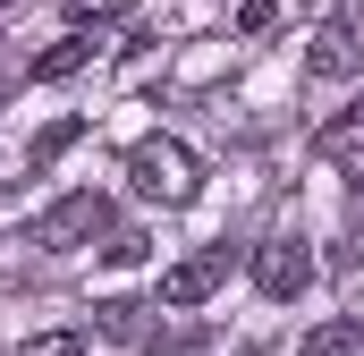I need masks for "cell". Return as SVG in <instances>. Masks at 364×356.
<instances>
[{"instance_id": "obj_1", "label": "cell", "mask_w": 364, "mask_h": 356, "mask_svg": "<svg viewBox=\"0 0 364 356\" xmlns=\"http://www.w3.org/2000/svg\"><path fill=\"white\" fill-rule=\"evenodd\" d=\"M127 178H136L144 204H170V212L203 195V170H195V153H186L178 136H144V145L127 153Z\"/></svg>"}, {"instance_id": "obj_2", "label": "cell", "mask_w": 364, "mask_h": 356, "mask_svg": "<svg viewBox=\"0 0 364 356\" xmlns=\"http://www.w3.org/2000/svg\"><path fill=\"white\" fill-rule=\"evenodd\" d=\"M102 229H110V204H102L93 187H77V195H60L51 212H34V229H26V238H34V246H51V255H68V246H93Z\"/></svg>"}, {"instance_id": "obj_3", "label": "cell", "mask_w": 364, "mask_h": 356, "mask_svg": "<svg viewBox=\"0 0 364 356\" xmlns=\"http://www.w3.org/2000/svg\"><path fill=\"white\" fill-rule=\"evenodd\" d=\"M305 280H314V255H305V238H263L255 246V288L263 297H305Z\"/></svg>"}, {"instance_id": "obj_4", "label": "cell", "mask_w": 364, "mask_h": 356, "mask_svg": "<svg viewBox=\"0 0 364 356\" xmlns=\"http://www.w3.org/2000/svg\"><path fill=\"white\" fill-rule=\"evenodd\" d=\"M220 280H229V246H203V255H186V263L161 271V305H203Z\"/></svg>"}, {"instance_id": "obj_5", "label": "cell", "mask_w": 364, "mask_h": 356, "mask_svg": "<svg viewBox=\"0 0 364 356\" xmlns=\"http://www.w3.org/2000/svg\"><path fill=\"white\" fill-rule=\"evenodd\" d=\"M305 68H314V77H356V68H364V26H356V17H331V26L314 34Z\"/></svg>"}, {"instance_id": "obj_6", "label": "cell", "mask_w": 364, "mask_h": 356, "mask_svg": "<svg viewBox=\"0 0 364 356\" xmlns=\"http://www.w3.org/2000/svg\"><path fill=\"white\" fill-rule=\"evenodd\" d=\"M102 331H110V340H127V348H153V340H161V323H153V305H144V297H110V305H102Z\"/></svg>"}, {"instance_id": "obj_7", "label": "cell", "mask_w": 364, "mask_h": 356, "mask_svg": "<svg viewBox=\"0 0 364 356\" xmlns=\"http://www.w3.org/2000/svg\"><path fill=\"white\" fill-rule=\"evenodd\" d=\"M85 60H93V34L77 26V34H60V43H51V51H43V60H34L26 77H43V85H60V77H77Z\"/></svg>"}, {"instance_id": "obj_8", "label": "cell", "mask_w": 364, "mask_h": 356, "mask_svg": "<svg viewBox=\"0 0 364 356\" xmlns=\"http://www.w3.org/2000/svg\"><path fill=\"white\" fill-rule=\"evenodd\" d=\"M305 356H364V314H339V323L305 331Z\"/></svg>"}, {"instance_id": "obj_9", "label": "cell", "mask_w": 364, "mask_h": 356, "mask_svg": "<svg viewBox=\"0 0 364 356\" xmlns=\"http://www.w3.org/2000/svg\"><path fill=\"white\" fill-rule=\"evenodd\" d=\"M85 127H93V119H51V127H43V136L26 145V170H51V162H60V153H68V145H77Z\"/></svg>"}, {"instance_id": "obj_10", "label": "cell", "mask_w": 364, "mask_h": 356, "mask_svg": "<svg viewBox=\"0 0 364 356\" xmlns=\"http://www.w3.org/2000/svg\"><path fill=\"white\" fill-rule=\"evenodd\" d=\"M322 153H331V162H364V102L339 110V119L322 127Z\"/></svg>"}, {"instance_id": "obj_11", "label": "cell", "mask_w": 364, "mask_h": 356, "mask_svg": "<svg viewBox=\"0 0 364 356\" xmlns=\"http://www.w3.org/2000/svg\"><path fill=\"white\" fill-rule=\"evenodd\" d=\"M17 356H85V331H34Z\"/></svg>"}, {"instance_id": "obj_12", "label": "cell", "mask_w": 364, "mask_h": 356, "mask_svg": "<svg viewBox=\"0 0 364 356\" xmlns=\"http://www.w3.org/2000/svg\"><path fill=\"white\" fill-rule=\"evenodd\" d=\"M102 263H144V229H110L102 238Z\"/></svg>"}, {"instance_id": "obj_13", "label": "cell", "mask_w": 364, "mask_h": 356, "mask_svg": "<svg viewBox=\"0 0 364 356\" xmlns=\"http://www.w3.org/2000/svg\"><path fill=\"white\" fill-rule=\"evenodd\" d=\"M272 17H279V0H246L237 9V34H272Z\"/></svg>"}, {"instance_id": "obj_14", "label": "cell", "mask_w": 364, "mask_h": 356, "mask_svg": "<svg viewBox=\"0 0 364 356\" xmlns=\"http://www.w3.org/2000/svg\"><path fill=\"white\" fill-rule=\"evenodd\" d=\"M119 0H68V17H110Z\"/></svg>"}]
</instances>
